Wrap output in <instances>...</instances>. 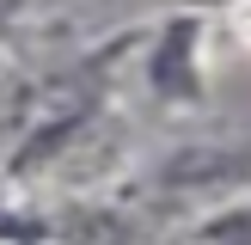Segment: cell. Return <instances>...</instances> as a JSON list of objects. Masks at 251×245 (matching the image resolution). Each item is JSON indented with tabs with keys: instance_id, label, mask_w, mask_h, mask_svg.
<instances>
[{
	"instance_id": "cell-1",
	"label": "cell",
	"mask_w": 251,
	"mask_h": 245,
	"mask_svg": "<svg viewBox=\"0 0 251 245\" xmlns=\"http://www.w3.org/2000/svg\"><path fill=\"white\" fill-rule=\"evenodd\" d=\"M196 245H251V208H245V215L215 220V227H202V233H196Z\"/></svg>"
}]
</instances>
